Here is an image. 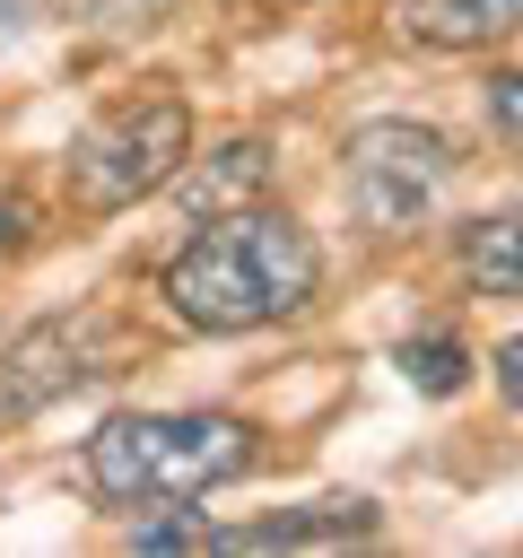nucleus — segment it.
I'll list each match as a JSON object with an SVG mask.
<instances>
[{
	"mask_svg": "<svg viewBox=\"0 0 523 558\" xmlns=\"http://www.w3.org/2000/svg\"><path fill=\"white\" fill-rule=\"evenodd\" d=\"M323 288V253L314 235L288 218V209H218L209 227H192L166 270H157V296L174 323L209 331V340H235V331H262V323H288L305 314Z\"/></svg>",
	"mask_w": 523,
	"mask_h": 558,
	"instance_id": "f257e3e1",
	"label": "nucleus"
},
{
	"mask_svg": "<svg viewBox=\"0 0 523 558\" xmlns=\"http://www.w3.org/2000/svg\"><path fill=\"white\" fill-rule=\"evenodd\" d=\"M262 471V427L235 410H113L87 436V488L105 506H192Z\"/></svg>",
	"mask_w": 523,
	"mask_h": 558,
	"instance_id": "f03ea898",
	"label": "nucleus"
},
{
	"mask_svg": "<svg viewBox=\"0 0 523 558\" xmlns=\"http://www.w3.org/2000/svg\"><path fill=\"white\" fill-rule=\"evenodd\" d=\"M183 148H192V105H183L166 78L139 87V96H122V105H105V113L61 148L70 209H78V218H113V209L166 192V174L183 166Z\"/></svg>",
	"mask_w": 523,
	"mask_h": 558,
	"instance_id": "7ed1b4c3",
	"label": "nucleus"
},
{
	"mask_svg": "<svg viewBox=\"0 0 523 558\" xmlns=\"http://www.w3.org/2000/svg\"><path fill=\"white\" fill-rule=\"evenodd\" d=\"M453 166H462V157H453V140H445L436 122H401V113L357 122V131L340 140V183H349L357 235H366V244H410V235L445 209Z\"/></svg>",
	"mask_w": 523,
	"mask_h": 558,
	"instance_id": "20e7f679",
	"label": "nucleus"
},
{
	"mask_svg": "<svg viewBox=\"0 0 523 558\" xmlns=\"http://www.w3.org/2000/svg\"><path fill=\"white\" fill-rule=\"evenodd\" d=\"M96 323L87 314H44L17 340H0V436H17L26 418H44L61 392L96 384Z\"/></svg>",
	"mask_w": 523,
	"mask_h": 558,
	"instance_id": "39448f33",
	"label": "nucleus"
},
{
	"mask_svg": "<svg viewBox=\"0 0 523 558\" xmlns=\"http://www.w3.org/2000/svg\"><path fill=\"white\" fill-rule=\"evenodd\" d=\"M262 183H270V140H227V148H209V157H192L183 148V166L166 174V192L192 209V218H218V209H244V201H262Z\"/></svg>",
	"mask_w": 523,
	"mask_h": 558,
	"instance_id": "423d86ee",
	"label": "nucleus"
},
{
	"mask_svg": "<svg viewBox=\"0 0 523 558\" xmlns=\"http://www.w3.org/2000/svg\"><path fill=\"white\" fill-rule=\"evenodd\" d=\"M514 17L523 0H401L392 9L401 44H427V52H488L514 35Z\"/></svg>",
	"mask_w": 523,
	"mask_h": 558,
	"instance_id": "0eeeda50",
	"label": "nucleus"
},
{
	"mask_svg": "<svg viewBox=\"0 0 523 558\" xmlns=\"http://www.w3.org/2000/svg\"><path fill=\"white\" fill-rule=\"evenodd\" d=\"M462 279H471L479 296H514V288H523V262H514V209L462 227Z\"/></svg>",
	"mask_w": 523,
	"mask_h": 558,
	"instance_id": "6e6552de",
	"label": "nucleus"
},
{
	"mask_svg": "<svg viewBox=\"0 0 523 558\" xmlns=\"http://www.w3.org/2000/svg\"><path fill=\"white\" fill-rule=\"evenodd\" d=\"M401 375H410L418 392H436V401H445V392H462V384H471V349H462L453 331H427V340H401Z\"/></svg>",
	"mask_w": 523,
	"mask_h": 558,
	"instance_id": "1a4fd4ad",
	"label": "nucleus"
},
{
	"mask_svg": "<svg viewBox=\"0 0 523 558\" xmlns=\"http://www.w3.org/2000/svg\"><path fill=\"white\" fill-rule=\"evenodd\" d=\"M26 244H35V201L0 192V253H26Z\"/></svg>",
	"mask_w": 523,
	"mask_h": 558,
	"instance_id": "9d476101",
	"label": "nucleus"
},
{
	"mask_svg": "<svg viewBox=\"0 0 523 558\" xmlns=\"http://www.w3.org/2000/svg\"><path fill=\"white\" fill-rule=\"evenodd\" d=\"M514 87H523L514 70H497V78H488V122H497V140H506V148H514Z\"/></svg>",
	"mask_w": 523,
	"mask_h": 558,
	"instance_id": "9b49d317",
	"label": "nucleus"
},
{
	"mask_svg": "<svg viewBox=\"0 0 523 558\" xmlns=\"http://www.w3.org/2000/svg\"><path fill=\"white\" fill-rule=\"evenodd\" d=\"M514 366H523V349H514V340H497V392H506V401L523 392V375H514Z\"/></svg>",
	"mask_w": 523,
	"mask_h": 558,
	"instance_id": "f8f14e48",
	"label": "nucleus"
},
{
	"mask_svg": "<svg viewBox=\"0 0 523 558\" xmlns=\"http://www.w3.org/2000/svg\"><path fill=\"white\" fill-rule=\"evenodd\" d=\"M35 9H44V0H0V35H17V26L35 17Z\"/></svg>",
	"mask_w": 523,
	"mask_h": 558,
	"instance_id": "ddd939ff",
	"label": "nucleus"
},
{
	"mask_svg": "<svg viewBox=\"0 0 523 558\" xmlns=\"http://www.w3.org/2000/svg\"><path fill=\"white\" fill-rule=\"evenodd\" d=\"M270 9H279V17H296V9H331V0H270Z\"/></svg>",
	"mask_w": 523,
	"mask_h": 558,
	"instance_id": "4468645a",
	"label": "nucleus"
}]
</instances>
